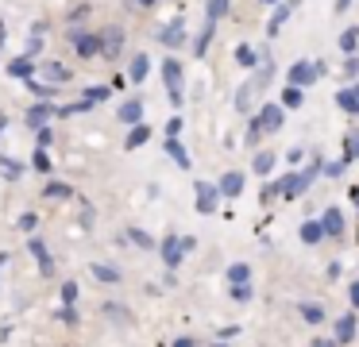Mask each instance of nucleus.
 <instances>
[{
    "label": "nucleus",
    "mask_w": 359,
    "mask_h": 347,
    "mask_svg": "<svg viewBox=\"0 0 359 347\" xmlns=\"http://www.w3.org/2000/svg\"><path fill=\"white\" fill-rule=\"evenodd\" d=\"M325 62H294V66H290V81L286 85H294V89H305V85H313L317 81V77H325Z\"/></svg>",
    "instance_id": "1"
},
{
    "label": "nucleus",
    "mask_w": 359,
    "mask_h": 347,
    "mask_svg": "<svg viewBox=\"0 0 359 347\" xmlns=\"http://www.w3.org/2000/svg\"><path fill=\"white\" fill-rule=\"evenodd\" d=\"M163 85L174 104H182V62L178 58H163Z\"/></svg>",
    "instance_id": "2"
},
{
    "label": "nucleus",
    "mask_w": 359,
    "mask_h": 347,
    "mask_svg": "<svg viewBox=\"0 0 359 347\" xmlns=\"http://www.w3.org/2000/svg\"><path fill=\"white\" fill-rule=\"evenodd\" d=\"M120 50H124V27L109 23V27L101 31V54L104 58H120Z\"/></svg>",
    "instance_id": "3"
},
{
    "label": "nucleus",
    "mask_w": 359,
    "mask_h": 347,
    "mask_svg": "<svg viewBox=\"0 0 359 347\" xmlns=\"http://www.w3.org/2000/svg\"><path fill=\"white\" fill-rule=\"evenodd\" d=\"M70 43L78 58H97L101 54V35H86V31H70Z\"/></svg>",
    "instance_id": "4"
},
{
    "label": "nucleus",
    "mask_w": 359,
    "mask_h": 347,
    "mask_svg": "<svg viewBox=\"0 0 359 347\" xmlns=\"http://www.w3.org/2000/svg\"><path fill=\"white\" fill-rule=\"evenodd\" d=\"M217 200H220V185L197 182V212H201V216H212V212H217Z\"/></svg>",
    "instance_id": "5"
},
{
    "label": "nucleus",
    "mask_w": 359,
    "mask_h": 347,
    "mask_svg": "<svg viewBox=\"0 0 359 347\" xmlns=\"http://www.w3.org/2000/svg\"><path fill=\"white\" fill-rule=\"evenodd\" d=\"M282 120H286V108H282V104H263V108H259V116H255V123L263 128V135H266V131H278Z\"/></svg>",
    "instance_id": "6"
},
{
    "label": "nucleus",
    "mask_w": 359,
    "mask_h": 347,
    "mask_svg": "<svg viewBox=\"0 0 359 347\" xmlns=\"http://www.w3.org/2000/svg\"><path fill=\"white\" fill-rule=\"evenodd\" d=\"M35 74H39L47 85H55V89H58V85H66V81H74L70 69H66L62 62H39V69H35Z\"/></svg>",
    "instance_id": "7"
},
{
    "label": "nucleus",
    "mask_w": 359,
    "mask_h": 347,
    "mask_svg": "<svg viewBox=\"0 0 359 347\" xmlns=\"http://www.w3.org/2000/svg\"><path fill=\"white\" fill-rule=\"evenodd\" d=\"M50 116H58L55 108H50V100H39V104H32V108H27V116H24V120H27V128H32V131H43V128L50 123Z\"/></svg>",
    "instance_id": "8"
},
{
    "label": "nucleus",
    "mask_w": 359,
    "mask_h": 347,
    "mask_svg": "<svg viewBox=\"0 0 359 347\" xmlns=\"http://www.w3.org/2000/svg\"><path fill=\"white\" fill-rule=\"evenodd\" d=\"M27 251L35 254V262H39V270H43V274H55V259H50L47 243H43L39 236H27Z\"/></svg>",
    "instance_id": "9"
},
{
    "label": "nucleus",
    "mask_w": 359,
    "mask_h": 347,
    "mask_svg": "<svg viewBox=\"0 0 359 347\" xmlns=\"http://www.w3.org/2000/svg\"><path fill=\"white\" fill-rule=\"evenodd\" d=\"M182 254H186V243L178 236H166L163 239V262L174 270V266H182Z\"/></svg>",
    "instance_id": "10"
},
{
    "label": "nucleus",
    "mask_w": 359,
    "mask_h": 347,
    "mask_svg": "<svg viewBox=\"0 0 359 347\" xmlns=\"http://www.w3.org/2000/svg\"><path fill=\"white\" fill-rule=\"evenodd\" d=\"M35 58H27V54H20V58H12L8 62V77H20V81H32L35 77Z\"/></svg>",
    "instance_id": "11"
},
{
    "label": "nucleus",
    "mask_w": 359,
    "mask_h": 347,
    "mask_svg": "<svg viewBox=\"0 0 359 347\" xmlns=\"http://www.w3.org/2000/svg\"><path fill=\"white\" fill-rule=\"evenodd\" d=\"M320 224H325V236H328V239H340V236H344V216H340V208H325V212H320Z\"/></svg>",
    "instance_id": "12"
},
{
    "label": "nucleus",
    "mask_w": 359,
    "mask_h": 347,
    "mask_svg": "<svg viewBox=\"0 0 359 347\" xmlns=\"http://www.w3.org/2000/svg\"><path fill=\"white\" fill-rule=\"evenodd\" d=\"M116 116H120V120L128 123V128H140V123H143V100H140V97L124 100V108H120Z\"/></svg>",
    "instance_id": "13"
},
{
    "label": "nucleus",
    "mask_w": 359,
    "mask_h": 347,
    "mask_svg": "<svg viewBox=\"0 0 359 347\" xmlns=\"http://www.w3.org/2000/svg\"><path fill=\"white\" fill-rule=\"evenodd\" d=\"M158 39H163V46H178L182 39H186V20H182V15H178V20H170L163 31H158Z\"/></svg>",
    "instance_id": "14"
},
{
    "label": "nucleus",
    "mask_w": 359,
    "mask_h": 347,
    "mask_svg": "<svg viewBox=\"0 0 359 347\" xmlns=\"http://www.w3.org/2000/svg\"><path fill=\"white\" fill-rule=\"evenodd\" d=\"M240 193H243V174L240 170H228V174L220 177V197L232 200V197H240Z\"/></svg>",
    "instance_id": "15"
},
{
    "label": "nucleus",
    "mask_w": 359,
    "mask_h": 347,
    "mask_svg": "<svg viewBox=\"0 0 359 347\" xmlns=\"http://www.w3.org/2000/svg\"><path fill=\"white\" fill-rule=\"evenodd\" d=\"M355 313H344L340 320H336V343H348V339H355Z\"/></svg>",
    "instance_id": "16"
},
{
    "label": "nucleus",
    "mask_w": 359,
    "mask_h": 347,
    "mask_svg": "<svg viewBox=\"0 0 359 347\" xmlns=\"http://www.w3.org/2000/svg\"><path fill=\"white\" fill-rule=\"evenodd\" d=\"M336 108L348 112V116H359V93L355 89H340L336 93Z\"/></svg>",
    "instance_id": "17"
},
{
    "label": "nucleus",
    "mask_w": 359,
    "mask_h": 347,
    "mask_svg": "<svg viewBox=\"0 0 359 347\" xmlns=\"http://www.w3.org/2000/svg\"><path fill=\"white\" fill-rule=\"evenodd\" d=\"M290 12H294V4H290V0H282L278 8H274V15H271V23H266V31H271V35H278L282 27H286V20H290Z\"/></svg>",
    "instance_id": "18"
},
{
    "label": "nucleus",
    "mask_w": 359,
    "mask_h": 347,
    "mask_svg": "<svg viewBox=\"0 0 359 347\" xmlns=\"http://www.w3.org/2000/svg\"><path fill=\"white\" fill-rule=\"evenodd\" d=\"M320 239H328L325 236V224H320V220H305L302 224V243L313 247V243H320Z\"/></svg>",
    "instance_id": "19"
},
{
    "label": "nucleus",
    "mask_w": 359,
    "mask_h": 347,
    "mask_svg": "<svg viewBox=\"0 0 359 347\" xmlns=\"http://www.w3.org/2000/svg\"><path fill=\"white\" fill-rule=\"evenodd\" d=\"M255 89H259L255 77L240 85V93H236V112H251V97H255Z\"/></svg>",
    "instance_id": "20"
},
{
    "label": "nucleus",
    "mask_w": 359,
    "mask_h": 347,
    "mask_svg": "<svg viewBox=\"0 0 359 347\" xmlns=\"http://www.w3.org/2000/svg\"><path fill=\"white\" fill-rule=\"evenodd\" d=\"M259 58H263V50H255V46H248V43L236 46V62H240L243 69H255V66H259Z\"/></svg>",
    "instance_id": "21"
},
{
    "label": "nucleus",
    "mask_w": 359,
    "mask_h": 347,
    "mask_svg": "<svg viewBox=\"0 0 359 347\" xmlns=\"http://www.w3.org/2000/svg\"><path fill=\"white\" fill-rule=\"evenodd\" d=\"M251 170H255L259 177H271V170H274V154H271V151H255V158H251Z\"/></svg>",
    "instance_id": "22"
},
{
    "label": "nucleus",
    "mask_w": 359,
    "mask_h": 347,
    "mask_svg": "<svg viewBox=\"0 0 359 347\" xmlns=\"http://www.w3.org/2000/svg\"><path fill=\"white\" fill-rule=\"evenodd\" d=\"M147 69H151L147 54H135V58H132V66H128V77H132V81L140 85V81H147Z\"/></svg>",
    "instance_id": "23"
},
{
    "label": "nucleus",
    "mask_w": 359,
    "mask_h": 347,
    "mask_svg": "<svg viewBox=\"0 0 359 347\" xmlns=\"http://www.w3.org/2000/svg\"><path fill=\"white\" fill-rule=\"evenodd\" d=\"M163 151H166V154H170V158H174V162H178V166H182V170H189V154H186V147H182V143H178V139H166V143H163Z\"/></svg>",
    "instance_id": "24"
},
{
    "label": "nucleus",
    "mask_w": 359,
    "mask_h": 347,
    "mask_svg": "<svg viewBox=\"0 0 359 347\" xmlns=\"http://www.w3.org/2000/svg\"><path fill=\"white\" fill-rule=\"evenodd\" d=\"M43 197H50V200H74V189H70V185H62V182H47V185H43Z\"/></svg>",
    "instance_id": "25"
},
{
    "label": "nucleus",
    "mask_w": 359,
    "mask_h": 347,
    "mask_svg": "<svg viewBox=\"0 0 359 347\" xmlns=\"http://www.w3.org/2000/svg\"><path fill=\"white\" fill-rule=\"evenodd\" d=\"M355 46H359V27H344L340 31V50L348 58H355Z\"/></svg>",
    "instance_id": "26"
},
{
    "label": "nucleus",
    "mask_w": 359,
    "mask_h": 347,
    "mask_svg": "<svg viewBox=\"0 0 359 347\" xmlns=\"http://www.w3.org/2000/svg\"><path fill=\"white\" fill-rule=\"evenodd\" d=\"M147 139H151V128H147V123H140V128H132V131H128L124 147H128V151H135V147H143Z\"/></svg>",
    "instance_id": "27"
},
{
    "label": "nucleus",
    "mask_w": 359,
    "mask_h": 347,
    "mask_svg": "<svg viewBox=\"0 0 359 347\" xmlns=\"http://www.w3.org/2000/svg\"><path fill=\"white\" fill-rule=\"evenodd\" d=\"M355 158H359V128L344 135V162H348V166H351V162H355Z\"/></svg>",
    "instance_id": "28"
},
{
    "label": "nucleus",
    "mask_w": 359,
    "mask_h": 347,
    "mask_svg": "<svg viewBox=\"0 0 359 347\" xmlns=\"http://www.w3.org/2000/svg\"><path fill=\"white\" fill-rule=\"evenodd\" d=\"M93 278H97V282H120V270L116 266H109V262H93Z\"/></svg>",
    "instance_id": "29"
},
{
    "label": "nucleus",
    "mask_w": 359,
    "mask_h": 347,
    "mask_svg": "<svg viewBox=\"0 0 359 347\" xmlns=\"http://www.w3.org/2000/svg\"><path fill=\"white\" fill-rule=\"evenodd\" d=\"M248 278H251L248 262H232V266H228V282H232V285H248Z\"/></svg>",
    "instance_id": "30"
},
{
    "label": "nucleus",
    "mask_w": 359,
    "mask_h": 347,
    "mask_svg": "<svg viewBox=\"0 0 359 347\" xmlns=\"http://www.w3.org/2000/svg\"><path fill=\"white\" fill-rule=\"evenodd\" d=\"M228 12H232V0H209V8H205V20L217 23L220 15H228Z\"/></svg>",
    "instance_id": "31"
},
{
    "label": "nucleus",
    "mask_w": 359,
    "mask_h": 347,
    "mask_svg": "<svg viewBox=\"0 0 359 347\" xmlns=\"http://www.w3.org/2000/svg\"><path fill=\"white\" fill-rule=\"evenodd\" d=\"M212 31H217V23H212V20H205V27H201V35H197V43H194V54H205V46H209V39H212Z\"/></svg>",
    "instance_id": "32"
},
{
    "label": "nucleus",
    "mask_w": 359,
    "mask_h": 347,
    "mask_svg": "<svg viewBox=\"0 0 359 347\" xmlns=\"http://www.w3.org/2000/svg\"><path fill=\"white\" fill-rule=\"evenodd\" d=\"M282 108H302V89H294V85H286L282 89V100H278Z\"/></svg>",
    "instance_id": "33"
},
{
    "label": "nucleus",
    "mask_w": 359,
    "mask_h": 347,
    "mask_svg": "<svg viewBox=\"0 0 359 347\" xmlns=\"http://www.w3.org/2000/svg\"><path fill=\"white\" fill-rule=\"evenodd\" d=\"M89 108H93V100H78V104H62V108H58V116L70 120V116H81V112H89Z\"/></svg>",
    "instance_id": "34"
},
{
    "label": "nucleus",
    "mask_w": 359,
    "mask_h": 347,
    "mask_svg": "<svg viewBox=\"0 0 359 347\" xmlns=\"http://www.w3.org/2000/svg\"><path fill=\"white\" fill-rule=\"evenodd\" d=\"M128 239H132L135 247H143V251H151V247H155V239H151L143 228H132V231H128Z\"/></svg>",
    "instance_id": "35"
},
{
    "label": "nucleus",
    "mask_w": 359,
    "mask_h": 347,
    "mask_svg": "<svg viewBox=\"0 0 359 347\" xmlns=\"http://www.w3.org/2000/svg\"><path fill=\"white\" fill-rule=\"evenodd\" d=\"M27 89H32L39 100H50V97H55V85H43V81H35V77L27 81Z\"/></svg>",
    "instance_id": "36"
},
{
    "label": "nucleus",
    "mask_w": 359,
    "mask_h": 347,
    "mask_svg": "<svg viewBox=\"0 0 359 347\" xmlns=\"http://www.w3.org/2000/svg\"><path fill=\"white\" fill-rule=\"evenodd\" d=\"M32 166L39 170V174H50V158H47V151H43V147H35V154H32Z\"/></svg>",
    "instance_id": "37"
},
{
    "label": "nucleus",
    "mask_w": 359,
    "mask_h": 347,
    "mask_svg": "<svg viewBox=\"0 0 359 347\" xmlns=\"http://www.w3.org/2000/svg\"><path fill=\"white\" fill-rule=\"evenodd\" d=\"M74 301H78V282L70 278V282H62V305L74 308Z\"/></svg>",
    "instance_id": "38"
},
{
    "label": "nucleus",
    "mask_w": 359,
    "mask_h": 347,
    "mask_svg": "<svg viewBox=\"0 0 359 347\" xmlns=\"http://www.w3.org/2000/svg\"><path fill=\"white\" fill-rule=\"evenodd\" d=\"M302 316L309 324H320V320H325V308H320V305H302Z\"/></svg>",
    "instance_id": "39"
},
{
    "label": "nucleus",
    "mask_w": 359,
    "mask_h": 347,
    "mask_svg": "<svg viewBox=\"0 0 359 347\" xmlns=\"http://www.w3.org/2000/svg\"><path fill=\"white\" fill-rule=\"evenodd\" d=\"M112 89L109 85H93V89H86V100H109Z\"/></svg>",
    "instance_id": "40"
},
{
    "label": "nucleus",
    "mask_w": 359,
    "mask_h": 347,
    "mask_svg": "<svg viewBox=\"0 0 359 347\" xmlns=\"http://www.w3.org/2000/svg\"><path fill=\"white\" fill-rule=\"evenodd\" d=\"M4 177H12V182H16V177H24V166H20L16 158H4Z\"/></svg>",
    "instance_id": "41"
},
{
    "label": "nucleus",
    "mask_w": 359,
    "mask_h": 347,
    "mask_svg": "<svg viewBox=\"0 0 359 347\" xmlns=\"http://www.w3.org/2000/svg\"><path fill=\"white\" fill-rule=\"evenodd\" d=\"M35 228H39V216H35V212L20 216V231H35Z\"/></svg>",
    "instance_id": "42"
},
{
    "label": "nucleus",
    "mask_w": 359,
    "mask_h": 347,
    "mask_svg": "<svg viewBox=\"0 0 359 347\" xmlns=\"http://www.w3.org/2000/svg\"><path fill=\"white\" fill-rule=\"evenodd\" d=\"M39 50H43V39L32 35V39H27V50L24 54H27V58H39Z\"/></svg>",
    "instance_id": "43"
},
{
    "label": "nucleus",
    "mask_w": 359,
    "mask_h": 347,
    "mask_svg": "<svg viewBox=\"0 0 359 347\" xmlns=\"http://www.w3.org/2000/svg\"><path fill=\"white\" fill-rule=\"evenodd\" d=\"M259 139H263V128H259V123H255V116H251V123H248V143L255 147Z\"/></svg>",
    "instance_id": "44"
},
{
    "label": "nucleus",
    "mask_w": 359,
    "mask_h": 347,
    "mask_svg": "<svg viewBox=\"0 0 359 347\" xmlns=\"http://www.w3.org/2000/svg\"><path fill=\"white\" fill-rule=\"evenodd\" d=\"M344 77H359V58H344Z\"/></svg>",
    "instance_id": "45"
},
{
    "label": "nucleus",
    "mask_w": 359,
    "mask_h": 347,
    "mask_svg": "<svg viewBox=\"0 0 359 347\" xmlns=\"http://www.w3.org/2000/svg\"><path fill=\"white\" fill-rule=\"evenodd\" d=\"M344 170H348V162L340 158V162H328V166H325V174H328V177H340Z\"/></svg>",
    "instance_id": "46"
},
{
    "label": "nucleus",
    "mask_w": 359,
    "mask_h": 347,
    "mask_svg": "<svg viewBox=\"0 0 359 347\" xmlns=\"http://www.w3.org/2000/svg\"><path fill=\"white\" fill-rule=\"evenodd\" d=\"M232 301H240V305H243V301H251V290H248V285H232Z\"/></svg>",
    "instance_id": "47"
},
{
    "label": "nucleus",
    "mask_w": 359,
    "mask_h": 347,
    "mask_svg": "<svg viewBox=\"0 0 359 347\" xmlns=\"http://www.w3.org/2000/svg\"><path fill=\"white\" fill-rule=\"evenodd\" d=\"M35 147H43V151H47V147H50V128L35 131Z\"/></svg>",
    "instance_id": "48"
},
{
    "label": "nucleus",
    "mask_w": 359,
    "mask_h": 347,
    "mask_svg": "<svg viewBox=\"0 0 359 347\" xmlns=\"http://www.w3.org/2000/svg\"><path fill=\"white\" fill-rule=\"evenodd\" d=\"M166 131H170V139H178V131H182V116H174V120L166 123Z\"/></svg>",
    "instance_id": "49"
},
{
    "label": "nucleus",
    "mask_w": 359,
    "mask_h": 347,
    "mask_svg": "<svg viewBox=\"0 0 359 347\" xmlns=\"http://www.w3.org/2000/svg\"><path fill=\"white\" fill-rule=\"evenodd\" d=\"M81 224H86V228L93 224V208H89V205H81Z\"/></svg>",
    "instance_id": "50"
},
{
    "label": "nucleus",
    "mask_w": 359,
    "mask_h": 347,
    "mask_svg": "<svg viewBox=\"0 0 359 347\" xmlns=\"http://www.w3.org/2000/svg\"><path fill=\"white\" fill-rule=\"evenodd\" d=\"M351 305L359 308V282H351Z\"/></svg>",
    "instance_id": "51"
},
{
    "label": "nucleus",
    "mask_w": 359,
    "mask_h": 347,
    "mask_svg": "<svg viewBox=\"0 0 359 347\" xmlns=\"http://www.w3.org/2000/svg\"><path fill=\"white\" fill-rule=\"evenodd\" d=\"M313 347H336V339H313Z\"/></svg>",
    "instance_id": "52"
},
{
    "label": "nucleus",
    "mask_w": 359,
    "mask_h": 347,
    "mask_svg": "<svg viewBox=\"0 0 359 347\" xmlns=\"http://www.w3.org/2000/svg\"><path fill=\"white\" fill-rule=\"evenodd\" d=\"M351 8V0H336V12H348Z\"/></svg>",
    "instance_id": "53"
},
{
    "label": "nucleus",
    "mask_w": 359,
    "mask_h": 347,
    "mask_svg": "<svg viewBox=\"0 0 359 347\" xmlns=\"http://www.w3.org/2000/svg\"><path fill=\"white\" fill-rule=\"evenodd\" d=\"M0 50H4V15H0Z\"/></svg>",
    "instance_id": "54"
},
{
    "label": "nucleus",
    "mask_w": 359,
    "mask_h": 347,
    "mask_svg": "<svg viewBox=\"0 0 359 347\" xmlns=\"http://www.w3.org/2000/svg\"><path fill=\"white\" fill-rule=\"evenodd\" d=\"M128 4H140V8H147V4H155V0H128Z\"/></svg>",
    "instance_id": "55"
},
{
    "label": "nucleus",
    "mask_w": 359,
    "mask_h": 347,
    "mask_svg": "<svg viewBox=\"0 0 359 347\" xmlns=\"http://www.w3.org/2000/svg\"><path fill=\"white\" fill-rule=\"evenodd\" d=\"M174 347H194V339H178V343H174Z\"/></svg>",
    "instance_id": "56"
},
{
    "label": "nucleus",
    "mask_w": 359,
    "mask_h": 347,
    "mask_svg": "<svg viewBox=\"0 0 359 347\" xmlns=\"http://www.w3.org/2000/svg\"><path fill=\"white\" fill-rule=\"evenodd\" d=\"M4 262H8V254H0V266H4Z\"/></svg>",
    "instance_id": "57"
},
{
    "label": "nucleus",
    "mask_w": 359,
    "mask_h": 347,
    "mask_svg": "<svg viewBox=\"0 0 359 347\" xmlns=\"http://www.w3.org/2000/svg\"><path fill=\"white\" fill-rule=\"evenodd\" d=\"M263 4H274V8H278V0H263Z\"/></svg>",
    "instance_id": "58"
},
{
    "label": "nucleus",
    "mask_w": 359,
    "mask_h": 347,
    "mask_svg": "<svg viewBox=\"0 0 359 347\" xmlns=\"http://www.w3.org/2000/svg\"><path fill=\"white\" fill-rule=\"evenodd\" d=\"M212 347H228V343H212Z\"/></svg>",
    "instance_id": "59"
},
{
    "label": "nucleus",
    "mask_w": 359,
    "mask_h": 347,
    "mask_svg": "<svg viewBox=\"0 0 359 347\" xmlns=\"http://www.w3.org/2000/svg\"><path fill=\"white\" fill-rule=\"evenodd\" d=\"M355 93H359V85H355Z\"/></svg>",
    "instance_id": "60"
}]
</instances>
